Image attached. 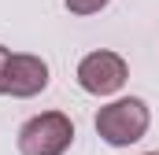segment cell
Returning a JSON list of instances; mask_svg holds the SVG:
<instances>
[{
    "label": "cell",
    "mask_w": 159,
    "mask_h": 155,
    "mask_svg": "<svg viewBox=\"0 0 159 155\" xmlns=\"http://www.w3.org/2000/svg\"><path fill=\"white\" fill-rule=\"evenodd\" d=\"M93 126H96V133H100L104 144H111V148H129V144H137V140L148 133L152 111H148V104H144L141 96H122V100L104 104V107L96 111V118H93Z\"/></svg>",
    "instance_id": "1"
},
{
    "label": "cell",
    "mask_w": 159,
    "mask_h": 155,
    "mask_svg": "<svg viewBox=\"0 0 159 155\" xmlns=\"http://www.w3.org/2000/svg\"><path fill=\"white\" fill-rule=\"evenodd\" d=\"M70 144H74V122L63 111L34 115L19 129V155H63Z\"/></svg>",
    "instance_id": "2"
},
{
    "label": "cell",
    "mask_w": 159,
    "mask_h": 155,
    "mask_svg": "<svg viewBox=\"0 0 159 155\" xmlns=\"http://www.w3.org/2000/svg\"><path fill=\"white\" fill-rule=\"evenodd\" d=\"M129 78V67L119 52H89L85 59L78 63V85L89 92V96H115Z\"/></svg>",
    "instance_id": "3"
},
{
    "label": "cell",
    "mask_w": 159,
    "mask_h": 155,
    "mask_svg": "<svg viewBox=\"0 0 159 155\" xmlns=\"http://www.w3.org/2000/svg\"><path fill=\"white\" fill-rule=\"evenodd\" d=\"M48 89V63L30 52H11V67H7V96L15 100H30Z\"/></svg>",
    "instance_id": "4"
},
{
    "label": "cell",
    "mask_w": 159,
    "mask_h": 155,
    "mask_svg": "<svg viewBox=\"0 0 159 155\" xmlns=\"http://www.w3.org/2000/svg\"><path fill=\"white\" fill-rule=\"evenodd\" d=\"M63 4H67L70 15H96V11H104L111 0H63Z\"/></svg>",
    "instance_id": "5"
},
{
    "label": "cell",
    "mask_w": 159,
    "mask_h": 155,
    "mask_svg": "<svg viewBox=\"0 0 159 155\" xmlns=\"http://www.w3.org/2000/svg\"><path fill=\"white\" fill-rule=\"evenodd\" d=\"M7 67H11V48L0 44V96H7Z\"/></svg>",
    "instance_id": "6"
},
{
    "label": "cell",
    "mask_w": 159,
    "mask_h": 155,
    "mask_svg": "<svg viewBox=\"0 0 159 155\" xmlns=\"http://www.w3.org/2000/svg\"><path fill=\"white\" fill-rule=\"evenodd\" d=\"M144 155H159V152H144Z\"/></svg>",
    "instance_id": "7"
}]
</instances>
